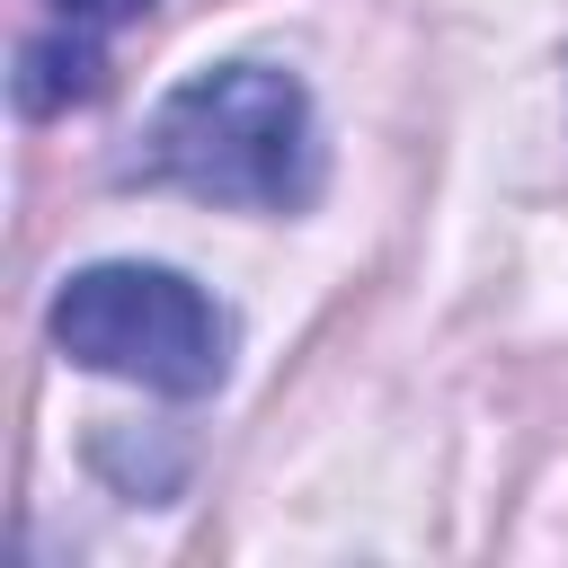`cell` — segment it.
Instances as JSON below:
<instances>
[{
  "mask_svg": "<svg viewBox=\"0 0 568 568\" xmlns=\"http://www.w3.org/2000/svg\"><path fill=\"white\" fill-rule=\"evenodd\" d=\"M142 178L186 186L204 204L293 213L320 195V133L311 89L275 62H213L178 80L142 124Z\"/></svg>",
  "mask_w": 568,
  "mask_h": 568,
  "instance_id": "obj_1",
  "label": "cell"
},
{
  "mask_svg": "<svg viewBox=\"0 0 568 568\" xmlns=\"http://www.w3.org/2000/svg\"><path fill=\"white\" fill-rule=\"evenodd\" d=\"M44 328L71 364L142 382L160 399H204L231 373V311L204 284H186L178 266H133V257L80 266L53 293Z\"/></svg>",
  "mask_w": 568,
  "mask_h": 568,
  "instance_id": "obj_2",
  "label": "cell"
},
{
  "mask_svg": "<svg viewBox=\"0 0 568 568\" xmlns=\"http://www.w3.org/2000/svg\"><path fill=\"white\" fill-rule=\"evenodd\" d=\"M106 89V36L98 27H53V36H27L18 44V106L27 115H62V106H80V98H98Z\"/></svg>",
  "mask_w": 568,
  "mask_h": 568,
  "instance_id": "obj_3",
  "label": "cell"
},
{
  "mask_svg": "<svg viewBox=\"0 0 568 568\" xmlns=\"http://www.w3.org/2000/svg\"><path fill=\"white\" fill-rule=\"evenodd\" d=\"M53 9H62L71 27H98V36H115V27H133L151 0H53Z\"/></svg>",
  "mask_w": 568,
  "mask_h": 568,
  "instance_id": "obj_4",
  "label": "cell"
}]
</instances>
